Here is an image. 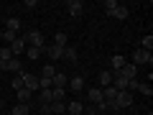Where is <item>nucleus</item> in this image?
I'll use <instances>...</instances> for the list:
<instances>
[{
    "label": "nucleus",
    "instance_id": "412c9836",
    "mask_svg": "<svg viewBox=\"0 0 153 115\" xmlns=\"http://www.w3.org/2000/svg\"><path fill=\"white\" fill-rule=\"evenodd\" d=\"M41 54H44V49H36V46H28V49H26V56H28L31 61H36Z\"/></svg>",
    "mask_w": 153,
    "mask_h": 115
},
{
    "label": "nucleus",
    "instance_id": "a878e982",
    "mask_svg": "<svg viewBox=\"0 0 153 115\" xmlns=\"http://www.w3.org/2000/svg\"><path fill=\"white\" fill-rule=\"evenodd\" d=\"M10 59H13L10 46H3V49H0V61H10Z\"/></svg>",
    "mask_w": 153,
    "mask_h": 115
},
{
    "label": "nucleus",
    "instance_id": "1a4fd4ad",
    "mask_svg": "<svg viewBox=\"0 0 153 115\" xmlns=\"http://www.w3.org/2000/svg\"><path fill=\"white\" fill-rule=\"evenodd\" d=\"M84 113V105L79 102V100H71L69 105H66V115H82Z\"/></svg>",
    "mask_w": 153,
    "mask_h": 115
},
{
    "label": "nucleus",
    "instance_id": "9b49d317",
    "mask_svg": "<svg viewBox=\"0 0 153 115\" xmlns=\"http://www.w3.org/2000/svg\"><path fill=\"white\" fill-rule=\"evenodd\" d=\"M10 51H13V56H18V54H23V51H26V41H23V36H18L16 41L10 44Z\"/></svg>",
    "mask_w": 153,
    "mask_h": 115
},
{
    "label": "nucleus",
    "instance_id": "bb28decb",
    "mask_svg": "<svg viewBox=\"0 0 153 115\" xmlns=\"http://www.w3.org/2000/svg\"><path fill=\"white\" fill-rule=\"evenodd\" d=\"M10 87L16 90V92H18V90H23V77H21V74H16V77H13V82H10Z\"/></svg>",
    "mask_w": 153,
    "mask_h": 115
},
{
    "label": "nucleus",
    "instance_id": "f03ea898",
    "mask_svg": "<svg viewBox=\"0 0 153 115\" xmlns=\"http://www.w3.org/2000/svg\"><path fill=\"white\" fill-rule=\"evenodd\" d=\"M115 105H117V110H128V108H133V92H128V90L117 92V97H115Z\"/></svg>",
    "mask_w": 153,
    "mask_h": 115
},
{
    "label": "nucleus",
    "instance_id": "f257e3e1",
    "mask_svg": "<svg viewBox=\"0 0 153 115\" xmlns=\"http://www.w3.org/2000/svg\"><path fill=\"white\" fill-rule=\"evenodd\" d=\"M23 41H26L28 46H36V49H44V46H46V38H44V33L38 31V28L26 31V33H23Z\"/></svg>",
    "mask_w": 153,
    "mask_h": 115
},
{
    "label": "nucleus",
    "instance_id": "c756f323",
    "mask_svg": "<svg viewBox=\"0 0 153 115\" xmlns=\"http://www.w3.org/2000/svg\"><path fill=\"white\" fill-rule=\"evenodd\" d=\"M138 90H140L146 97H151V95H153V90H151V84H148V82H140V87H138Z\"/></svg>",
    "mask_w": 153,
    "mask_h": 115
},
{
    "label": "nucleus",
    "instance_id": "7ed1b4c3",
    "mask_svg": "<svg viewBox=\"0 0 153 115\" xmlns=\"http://www.w3.org/2000/svg\"><path fill=\"white\" fill-rule=\"evenodd\" d=\"M133 64H153V54L151 51H146V49H135L133 51Z\"/></svg>",
    "mask_w": 153,
    "mask_h": 115
},
{
    "label": "nucleus",
    "instance_id": "9d476101",
    "mask_svg": "<svg viewBox=\"0 0 153 115\" xmlns=\"http://www.w3.org/2000/svg\"><path fill=\"white\" fill-rule=\"evenodd\" d=\"M125 64H128V59H125V56H120V54H115L112 59H110V66H112V72H120Z\"/></svg>",
    "mask_w": 153,
    "mask_h": 115
},
{
    "label": "nucleus",
    "instance_id": "4be33fe9",
    "mask_svg": "<svg viewBox=\"0 0 153 115\" xmlns=\"http://www.w3.org/2000/svg\"><path fill=\"white\" fill-rule=\"evenodd\" d=\"M54 74H56V66L54 64H46L44 69H41V77H46V79H54Z\"/></svg>",
    "mask_w": 153,
    "mask_h": 115
},
{
    "label": "nucleus",
    "instance_id": "f8f14e48",
    "mask_svg": "<svg viewBox=\"0 0 153 115\" xmlns=\"http://www.w3.org/2000/svg\"><path fill=\"white\" fill-rule=\"evenodd\" d=\"M87 100L89 102H102V87H92V90H87Z\"/></svg>",
    "mask_w": 153,
    "mask_h": 115
},
{
    "label": "nucleus",
    "instance_id": "20e7f679",
    "mask_svg": "<svg viewBox=\"0 0 153 115\" xmlns=\"http://www.w3.org/2000/svg\"><path fill=\"white\" fill-rule=\"evenodd\" d=\"M44 54L49 56L51 61H56V59H61V56H64V49H61V46H56V44H46V46H44Z\"/></svg>",
    "mask_w": 153,
    "mask_h": 115
},
{
    "label": "nucleus",
    "instance_id": "423d86ee",
    "mask_svg": "<svg viewBox=\"0 0 153 115\" xmlns=\"http://www.w3.org/2000/svg\"><path fill=\"white\" fill-rule=\"evenodd\" d=\"M69 92H84V77L82 74H74L69 79Z\"/></svg>",
    "mask_w": 153,
    "mask_h": 115
},
{
    "label": "nucleus",
    "instance_id": "b1692460",
    "mask_svg": "<svg viewBox=\"0 0 153 115\" xmlns=\"http://www.w3.org/2000/svg\"><path fill=\"white\" fill-rule=\"evenodd\" d=\"M54 44L61 46V49H66V33H64V31H59V33L54 36Z\"/></svg>",
    "mask_w": 153,
    "mask_h": 115
},
{
    "label": "nucleus",
    "instance_id": "5701e85b",
    "mask_svg": "<svg viewBox=\"0 0 153 115\" xmlns=\"http://www.w3.org/2000/svg\"><path fill=\"white\" fill-rule=\"evenodd\" d=\"M16 38H18V33H13V31H8V28H3V41H5L8 46H10Z\"/></svg>",
    "mask_w": 153,
    "mask_h": 115
},
{
    "label": "nucleus",
    "instance_id": "c85d7f7f",
    "mask_svg": "<svg viewBox=\"0 0 153 115\" xmlns=\"http://www.w3.org/2000/svg\"><path fill=\"white\" fill-rule=\"evenodd\" d=\"M51 102V90H41V105H49Z\"/></svg>",
    "mask_w": 153,
    "mask_h": 115
},
{
    "label": "nucleus",
    "instance_id": "72a5a7b5",
    "mask_svg": "<svg viewBox=\"0 0 153 115\" xmlns=\"http://www.w3.org/2000/svg\"><path fill=\"white\" fill-rule=\"evenodd\" d=\"M87 115H102V113H97V110H87Z\"/></svg>",
    "mask_w": 153,
    "mask_h": 115
},
{
    "label": "nucleus",
    "instance_id": "2f4dec72",
    "mask_svg": "<svg viewBox=\"0 0 153 115\" xmlns=\"http://www.w3.org/2000/svg\"><path fill=\"white\" fill-rule=\"evenodd\" d=\"M23 8H26V10H33V8H38V0H26Z\"/></svg>",
    "mask_w": 153,
    "mask_h": 115
},
{
    "label": "nucleus",
    "instance_id": "f704fd0d",
    "mask_svg": "<svg viewBox=\"0 0 153 115\" xmlns=\"http://www.w3.org/2000/svg\"><path fill=\"white\" fill-rule=\"evenodd\" d=\"M3 105H5V102H3V100H0V108H3Z\"/></svg>",
    "mask_w": 153,
    "mask_h": 115
},
{
    "label": "nucleus",
    "instance_id": "2eb2a0df",
    "mask_svg": "<svg viewBox=\"0 0 153 115\" xmlns=\"http://www.w3.org/2000/svg\"><path fill=\"white\" fill-rule=\"evenodd\" d=\"M21 69H23V61L18 59V56H13V59L8 61V69L5 72H16V74H21Z\"/></svg>",
    "mask_w": 153,
    "mask_h": 115
},
{
    "label": "nucleus",
    "instance_id": "6e6552de",
    "mask_svg": "<svg viewBox=\"0 0 153 115\" xmlns=\"http://www.w3.org/2000/svg\"><path fill=\"white\" fill-rule=\"evenodd\" d=\"M117 74L125 77V79H135V77H138V66H135V64H125L120 72H117Z\"/></svg>",
    "mask_w": 153,
    "mask_h": 115
},
{
    "label": "nucleus",
    "instance_id": "c9c22d12",
    "mask_svg": "<svg viewBox=\"0 0 153 115\" xmlns=\"http://www.w3.org/2000/svg\"><path fill=\"white\" fill-rule=\"evenodd\" d=\"M115 115H117V113H115Z\"/></svg>",
    "mask_w": 153,
    "mask_h": 115
},
{
    "label": "nucleus",
    "instance_id": "393cba45",
    "mask_svg": "<svg viewBox=\"0 0 153 115\" xmlns=\"http://www.w3.org/2000/svg\"><path fill=\"white\" fill-rule=\"evenodd\" d=\"M120 5V3H117V0H105V13H107V16H112L115 13V8Z\"/></svg>",
    "mask_w": 153,
    "mask_h": 115
},
{
    "label": "nucleus",
    "instance_id": "a211bd4d",
    "mask_svg": "<svg viewBox=\"0 0 153 115\" xmlns=\"http://www.w3.org/2000/svg\"><path fill=\"white\" fill-rule=\"evenodd\" d=\"M16 95H18V102L28 105V102H31V95H33V92H31V90H26V87H23V90H18Z\"/></svg>",
    "mask_w": 153,
    "mask_h": 115
},
{
    "label": "nucleus",
    "instance_id": "ddd939ff",
    "mask_svg": "<svg viewBox=\"0 0 153 115\" xmlns=\"http://www.w3.org/2000/svg\"><path fill=\"white\" fill-rule=\"evenodd\" d=\"M54 87H61V90H66V74L56 72V74H54V79H51V90H54Z\"/></svg>",
    "mask_w": 153,
    "mask_h": 115
},
{
    "label": "nucleus",
    "instance_id": "dca6fc26",
    "mask_svg": "<svg viewBox=\"0 0 153 115\" xmlns=\"http://www.w3.org/2000/svg\"><path fill=\"white\" fill-rule=\"evenodd\" d=\"M128 16H130V10H128L125 5H117L112 13V18H117V21H128Z\"/></svg>",
    "mask_w": 153,
    "mask_h": 115
},
{
    "label": "nucleus",
    "instance_id": "f3484780",
    "mask_svg": "<svg viewBox=\"0 0 153 115\" xmlns=\"http://www.w3.org/2000/svg\"><path fill=\"white\" fill-rule=\"evenodd\" d=\"M112 84V72H100V87H110Z\"/></svg>",
    "mask_w": 153,
    "mask_h": 115
},
{
    "label": "nucleus",
    "instance_id": "7c9ffc66",
    "mask_svg": "<svg viewBox=\"0 0 153 115\" xmlns=\"http://www.w3.org/2000/svg\"><path fill=\"white\" fill-rule=\"evenodd\" d=\"M138 87H140V79H138V77L135 79H128V92H133V90H138Z\"/></svg>",
    "mask_w": 153,
    "mask_h": 115
},
{
    "label": "nucleus",
    "instance_id": "473e14b6",
    "mask_svg": "<svg viewBox=\"0 0 153 115\" xmlns=\"http://www.w3.org/2000/svg\"><path fill=\"white\" fill-rule=\"evenodd\" d=\"M97 113H107V102H105V100H102V102H97Z\"/></svg>",
    "mask_w": 153,
    "mask_h": 115
},
{
    "label": "nucleus",
    "instance_id": "aec40b11",
    "mask_svg": "<svg viewBox=\"0 0 153 115\" xmlns=\"http://www.w3.org/2000/svg\"><path fill=\"white\" fill-rule=\"evenodd\" d=\"M5 28H8V31H13V33H18V31H21V21H18V18H8Z\"/></svg>",
    "mask_w": 153,
    "mask_h": 115
},
{
    "label": "nucleus",
    "instance_id": "39448f33",
    "mask_svg": "<svg viewBox=\"0 0 153 115\" xmlns=\"http://www.w3.org/2000/svg\"><path fill=\"white\" fill-rule=\"evenodd\" d=\"M66 10H69L71 18H79L84 13V3L82 0H69V3H66Z\"/></svg>",
    "mask_w": 153,
    "mask_h": 115
},
{
    "label": "nucleus",
    "instance_id": "6ab92c4d",
    "mask_svg": "<svg viewBox=\"0 0 153 115\" xmlns=\"http://www.w3.org/2000/svg\"><path fill=\"white\" fill-rule=\"evenodd\" d=\"M13 115H31V105H23V102H18L16 108L10 110Z\"/></svg>",
    "mask_w": 153,
    "mask_h": 115
},
{
    "label": "nucleus",
    "instance_id": "cd10ccee",
    "mask_svg": "<svg viewBox=\"0 0 153 115\" xmlns=\"http://www.w3.org/2000/svg\"><path fill=\"white\" fill-rule=\"evenodd\" d=\"M143 49H146V51L153 49V36H151V33H148V36H143Z\"/></svg>",
    "mask_w": 153,
    "mask_h": 115
},
{
    "label": "nucleus",
    "instance_id": "0eeeda50",
    "mask_svg": "<svg viewBox=\"0 0 153 115\" xmlns=\"http://www.w3.org/2000/svg\"><path fill=\"white\" fill-rule=\"evenodd\" d=\"M21 77H23V87L26 90H38V77L36 74H26V72H21Z\"/></svg>",
    "mask_w": 153,
    "mask_h": 115
},
{
    "label": "nucleus",
    "instance_id": "4468645a",
    "mask_svg": "<svg viewBox=\"0 0 153 115\" xmlns=\"http://www.w3.org/2000/svg\"><path fill=\"white\" fill-rule=\"evenodd\" d=\"M61 59H66L69 64H79V54H76V49H69V46L64 49V56H61Z\"/></svg>",
    "mask_w": 153,
    "mask_h": 115
}]
</instances>
